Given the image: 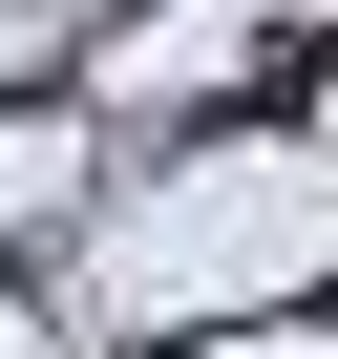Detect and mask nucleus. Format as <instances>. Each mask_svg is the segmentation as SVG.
Wrapping results in <instances>:
<instances>
[{"instance_id": "obj_5", "label": "nucleus", "mask_w": 338, "mask_h": 359, "mask_svg": "<svg viewBox=\"0 0 338 359\" xmlns=\"http://www.w3.org/2000/svg\"><path fill=\"white\" fill-rule=\"evenodd\" d=\"M0 64H43V0H0Z\"/></svg>"}, {"instance_id": "obj_1", "label": "nucleus", "mask_w": 338, "mask_h": 359, "mask_svg": "<svg viewBox=\"0 0 338 359\" xmlns=\"http://www.w3.org/2000/svg\"><path fill=\"white\" fill-rule=\"evenodd\" d=\"M338 254V148H275V127H233V148H191V169H148L127 191V233L85 254V317L64 338H106V317H233V296H275V275H317Z\"/></svg>"}, {"instance_id": "obj_3", "label": "nucleus", "mask_w": 338, "mask_h": 359, "mask_svg": "<svg viewBox=\"0 0 338 359\" xmlns=\"http://www.w3.org/2000/svg\"><path fill=\"white\" fill-rule=\"evenodd\" d=\"M0 359H85V338H64V317H22V296H0Z\"/></svg>"}, {"instance_id": "obj_4", "label": "nucleus", "mask_w": 338, "mask_h": 359, "mask_svg": "<svg viewBox=\"0 0 338 359\" xmlns=\"http://www.w3.org/2000/svg\"><path fill=\"white\" fill-rule=\"evenodd\" d=\"M169 359H338V338H169Z\"/></svg>"}, {"instance_id": "obj_2", "label": "nucleus", "mask_w": 338, "mask_h": 359, "mask_svg": "<svg viewBox=\"0 0 338 359\" xmlns=\"http://www.w3.org/2000/svg\"><path fill=\"white\" fill-rule=\"evenodd\" d=\"M64 191H85V127H0V233H43Z\"/></svg>"}]
</instances>
